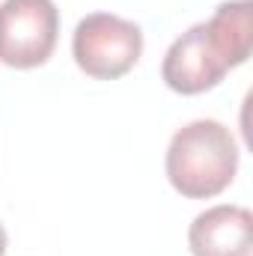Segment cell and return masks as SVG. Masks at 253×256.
Segmentation results:
<instances>
[{
  "mask_svg": "<svg viewBox=\"0 0 253 256\" xmlns=\"http://www.w3.org/2000/svg\"><path fill=\"white\" fill-rule=\"evenodd\" d=\"M253 45V3L226 0L208 21L185 30L164 54L161 78L179 96L214 90L230 68L248 63Z\"/></svg>",
  "mask_w": 253,
  "mask_h": 256,
  "instance_id": "obj_1",
  "label": "cell"
},
{
  "mask_svg": "<svg viewBox=\"0 0 253 256\" xmlns=\"http://www.w3.org/2000/svg\"><path fill=\"white\" fill-rule=\"evenodd\" d=\"M167 179L188 200L224 194L238 173V143L218 120H194L182 126L167 146Z\"/></svg>",
  "mask_w": 253,
  "mask_h": 256,
  "instance_id": "obj_2",
  "label": "cell"
},
{
  "mask_svg": "<svg viewBox=\"0 0 253 256\" xmlns=\"http://www.w3.org/2000/svg\"><path fill=\"white\" fill-rule=\"evenodd\" d=\"M143 54V30L114 12H92L78 21L72 36V57L80 72L96 80H116L128 74Z\"/></svg>",
  "mask_w": 253,
  "mask_h": 256,
  "instance_id": "obj_3",
  "label": "cell"
},
{
  "mask_svg": "<svg viewBox=\"0 0 253 256\" xmlns=\"http://www.w3.org/2000/svg\"><path fill=\"white\" fill-rule=\"evenodd\" d=\"M60 36V9L54 0H3L0 3V63L36 68L51 60Z\"/></svg>",
  "mask_w": 253,
  "mask_h": 256,
  "instance_id": "obj_4",
  "label": "cell"
},
{
  "mask_svg": "<svg viewBox=\"0 0 253 256\" xmlns=\"http://www.w3.org/2000/svg\"><path fill=\"white\" fill-rule=\"evenodd\" d=\"M194 256H253V214L244 206H212L188 230Z\"/></svg>",
  "mask_w": 253,
  "mask_h": 256,
  "instance_id": "obj_5",
  "label": "cell"
},
{
  "mask_svg": "<svg viewBox=\"0 0 253 256\" xmlns=\"http://www.w3.org/2000/svg\"><path fill=\"white\" fill-rule=\"evenodd\" d=\"M6 254V230H3V224H0V256Z\"/></svg>",
  "mask_w": 253,
  "mask_h": 256,
  "instance_id": "obj_6",
  "label": "cell"
}]
</instances>
